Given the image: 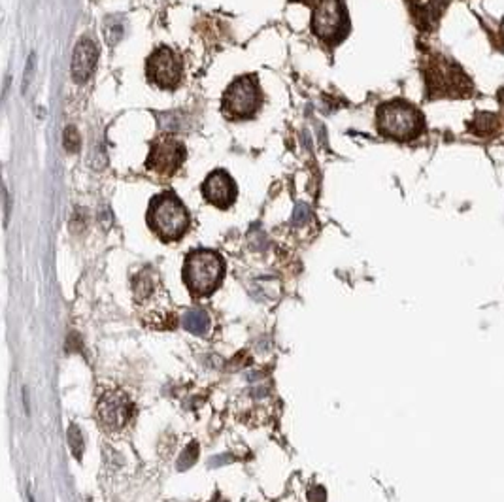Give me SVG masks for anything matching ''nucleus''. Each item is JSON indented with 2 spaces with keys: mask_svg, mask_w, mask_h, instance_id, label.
<instances>
[{
  "mask_svg": "<svg viewBox=\"0 0 504 502\" xmlns=\"http://www.w3.org/2000/svg\"><path fill=\"white\" fill-rule=\"evenodd\" d=\"M147 223L161 240L174 242L184 236L189 229V213L174 193L165 191L152 198Z\"/></svg>",
  "mask_w": 504,
  "mask_h": 502,
  "instance_id": "nucleus-1",
  "label": "nucleus"
},
{
  "mask_svg": "<svg viewBox=\"0 0 504 502\" xmlns=\"http://www.w3.org/2000/svg\"><path fill=\"white\" fill-rule=\"evenodd\" d=\"M223 272L225 264L219 253L212 250H197L187 255L184 264V282L193 295L206 297L218 289L223 280Z\"/></svg>",
  "mask_w": 504,
  "mask_h": 502,
  "instance_id": "nucleus-2",
  "label": "nucleus"
},
{
  "mask_svg": "<svg viewBox=\"0 0 504 502\" xmlns=\"http://www.w3.org/2000/svg\"><path fill=\"white\" fill-rule=\"evenodd\" d=\"M376 125L378 131L387 138L405 142V140L416 138L421 132L423 118L414 106L400 100H393L380 106L376 112Z\"/></svg>",
  "mask_w": 504,
  "mask_h": 502,
  "instance_id": "nucleus-3",
  "label": "nucleus"
},
{
  "mask_svg": "<svg viewBox=\"0 0 504 502\" xmlns=\"http://www.w3.org/2000/svg\"><path fill=\"white\" fill-rule=\"evenodd\" d=\"M259 81L253 74H245L232 81L223 95V112L231 119H250L261 108Z\"/></svg>",
  "mask_w": 504,
  "mask_h": 502,
  "instance_id": "nucleus-4",
  "label": "nucleus"
},
{
  "mask_svg": "<svg viewBox=\"0 0 504 502\" xmlns=\"http://www.w3.org/2000/svg\"><path fill=\"white\" fill-rule=\"evenodd\" d=\"M312 31L325 44H336L350 31L342 0H319L312 15Z\"/></svg>",
  "mask_w": 504,
  "mask_h": 502,
  "instance_id": "nucleus-5",
  "label": "nucleus"
},
{
  "mask_svg": "<svg viewBox=\"0 0 504 502\" xmlns=\"http://www.w3.org/2000/svg\"><path fill=\"white\" fill-rule=\"evenodd\" d=\"M147 78L161 89H176L181 81V60L170 47L161 46L149 55L146 65Z\"/></svg>",
  "mask_w": 504,
  "mask_h": 502,
  "instance_id": "nucleus-6",
  "label": "nucleus"
},
{
  "mask_svg": "<svg viewBox=\"0 0 504 502\" xmlns=\"http://www.w3.org/2000/svg\"><path fill=\"white\" fill-rule=\"evenodd\" d=\"M186 161V147L172 136H163L152 144L147 168L159 176H172Z\"/></svg>",
  "mask_w": 504,
  "mask_h": 502,
  "instance_id": "nucleus-7",
  "label": "nucleus"
},
{
  "mask_svg": "<svg viewBox=\"0 0 504 502\" xmlns=\"http://www.w3.org/2000/svg\"><path fill=\"white\" fill-rule=\"evenodd\" d=\"M99 419L108 430H120L133 417L134 406L131 398L121 391H108L99 400Z\"/></svg>",
  "mask_w": 504,
  "mask_h": 502,
  "instance_id": "nucleus-8",
  "label": "nucleus"
},
{
  "mask_svg": "<svg viewBox=\"0 0 504 502\" xmlns=\"http://www.w3.org/2000/svg\"><path fill=\"white\" fill-rule=\"evenodd\" d=\"M202 195L210 204L225 210L236 200V184L225 170H213L202 184Z\"/></svg>",
  "mask_w": 504,
  "mask_h": 502,
  "instance_id": "nucleus-9",
  "label": "nucleus"
},
{
  "mask_svg": "<svg viewBox=\"0 0 504 502\" xmlns=\"http://www.w3.org/2000/svg\"><path fill=\"white\" fill-rule=\"evenodd\" d=\"M99 59V47L91 38L80 40L72 53V65H70V72L72 79L76 83H86L87 79L91 78L95 66Z\"/></svg>",
  "mask_w": 504,
  "mask_h": 502,
  "instance_id": "nucleus-10",
  "label": "nucleus"
},
{
  "mask_svg": "<svg viewBox=\"0 0 504 502\" xmlns=\"http://www.w3.org/2000/svg\"><path fill=\"white\" fill-rule=\"evenodd\" d=\"M181 323L189 332L197 334V337H202V334H206L210 330V316L204 310L197 308V310L187 311L184 319H181Z\"/></svg>",
  "mask_w": 504,
  "mask_h": 502,
  "instance_id": "nucleus-11",
  "label": "nucleus"
},
{
  "mask_svg": "<svg viewBox=\"0 0 504 502\" xmlns=\"http://www.w3.org/2000/svg\"><path fill=\"white\" fill-rule=\"evenodd\" d=\"M501 129V119L491 112H478L472 121V131L476 136H491Z\"/></svg>",
  "mask_w": 504,
  "mask_h": 502,
  "instance_id": "nucleus-12",
  "label": "nucleus"
},
{
  "mask_svg": "<svg viewBox=\"0 0 504 502\" xmlns=\"http://www.w3.org/2000/svg\"><path fill=\"white\" fill-rule=\"evenodd\" d=\"M123 21L117 15H110L104 19V40L108 42V46H115L121 38H123Z\"/></svg>",
  "mask_w": 504,
  "mask_h": 502,
  "instance_id": "nucleus-13",
  "label": "nucleus"
},
{
  "mask_svg": "<svg viewBox=\"0 0 504 502\" xmlns=\"http://www.w3.org/2000/svg\"><path fill=\"white\" fill-rule=\"evenodd\" d=\"M153 291V274L149 270L140 274L138 280L134 282V295L138 300H144L146 297H149Z\"/></svg>",
  "mask_w": 504,
  "mask_h": 502,
  "instance_id": "nucleus-14",
  "label": "nucleus"
},
{
  "mask_svg": "<svg viewBox=\"0 0 504 502\" xmlns=\"http://www.w3.org/2000/svg\"><path fill=\"white\" fill-rule=\"evenodd\" d=\"M197 455H199V444L191 442L186 448V451L181 453V457H179V461H178V470H179V472H184V470L191 469L193 464L197 462Z\"/></svg>",
  "mask_w": 504,
  "mask_h": 502,
  "instance_id": "nucleus-15",
  "label": "nucleus"
},
{
  "mask_svg": "<svg viewBox=\"0 0 504 502\" xmlns=\"http://www.w3.org/2000/svg\"><path fill=\"white\" fill-rule=\"evenodd\" d=\"M68 440H70V448L76 459H81L83 453V438H81V430L78 429V425H70L68 429Z\"/></svg>",
  "mask_w": 504,
  "mask_h": 502,
  "instance_id": "nucleus-16",
  "label": "nucleus"
},
{
  "mask_svg": "<svg viewBox=\"0 0 504 502\" xmlns=\"http://www.w3.org/2000/svg\"><path fill=\"white\" fill-rule=\"evenodd\" d=\"M63 145H65V149L68 153L78 152V147H80V136H78V131L74 127H68L65 134H63Z\"/></svg>",
  "mask_w": 504,
  "mask_h": 502,
  "instance_id": "nucleus-17",
  "label": "nucleus"
},
{
  "mask_svg": "<svg viewBox=\"0 0 504 502\" xmlns=\"http://www.w3.org/2000/svg\"><path fill=\"white\" fill-rule=\"evenodd\" d=\"M325 499L327 495L323 487H312L310 489V493H308V501L310 502H325Z\"/></svg>",
  "mask_w": 504,
  "mask_h": 502,
  "instance_id": "nucleus-18",
  "label": "nucleus"
},
{
  "mask_svg": "<svg viewBox=\"0 0 504 502\" xmlns=\"http://www.w3.org/2000/svg\"><path fill=\"white\" fill-rule=\"evenodd\" d=\"M33 68H34V55H31V57H29V63H27V72H25V83H23V91H27L29 78H33Z\"/></svg>",
  "mask_w": 504,
  "mask_h": 502,
  "instance_id": "nucleus-19",
  "label": "nucleus"
},
{
  "mask_svg": "<svg viewBox=\"0 0 504 502\" xmlns=\"http://www.w3.org/2000/svg\"><path fill=\"white\" fill-rule=\"evenodd\" d=\"M497 100H498V104H503L504 106V87H503V89H498Z\"/></svg>",
  "mask_w": 504,
  "mask_h": 502,
  "instance_id": "nucleus-20",
  "label": "nucleus"
},
{
  "mask_svg": "<svg viewBox=\"0 0 504 502\" xmlns=\"http://www.w3.org/2000/svg\"><path fill=\"white\" fill-rule=\"evenodd\" d=\"M210 502H227V501H223V499H221V495L218 493V495H216V499H213V501H210Z\"/></svg>",
  "mask_w": 504,
  "mask_h": 502,
  "instance_id": "nucleus-21",
  "label": "nucleus"
},
{
  "mask_svg": "<svg viewBox=\"0 0 504 502\" xmlns=\"http://www.w3.org/2000/svg\"><path fill=\"white\" fill-rule=\"evenodd\" d=\"M297 2H306V4H312V2H316V0H297ZM319 2V0H318Z\"/></svg>",
  "mask_w": 504,
  "mask_h": 502,
  "instance_id": "nucleus-22",
  "label": "nucleus"
}]
</instances>
